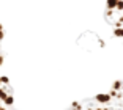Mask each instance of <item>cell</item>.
Wrapping results in <instances>:
<instances>
[{
  "instance_id": "3957f363",
  "label": "cell",
  "mask_w": 123,
  "mask_h": 110,
  "mask_svg": "<svg viewBox=\"0 0 123 110\" xmlns=\"http://www.w3.org/2000/svg\"><path fill=\"white\" fill-rule=\"evenodd\" d=\"M0 110H18L14 105H13V102H5V99H2L0 98Z\"/></svg>"
},
{
  "instance_id": "6da1fadb",
  "label": "cell",
  "mask_w": 123,
  "mask_h": 110,
  "mask_svg": "<svg viewBox=\"0 0 123 110\" xmlns=\"http://www.w3.org/2000/svg\"><path fill=\"white\" fill-rule=\"evenodd\" d=\"M65 110H123V80H117L109 91L73 102Z\"/></svg>"
},
{
  "instance_id": "277c9868",
  "label": "cell",
  "mask_w": 123,
  "mask_h": 110,
  "mask_svg": "<svg viewBox=\"0 0 123 110\" xmlns=\"http://www.w3.org/2000/svg\"><path fill=\"white\" fill-rule=\"evenodd\" d=\"M3 36H5V32H3V27H2V24H0V66L3 64V49H2Z\"/></svg>"
},
{
  "instance_id": "7a4b0ae2",
  "label": "cell",
  "mask_w": 123,
  "mask_h": 110,
  "mask_svg": "<svg viewBox=\"0 0 123 110\" xmlns=\"http://www.w3.org/2000/svg\"><path fill=\"white\" fill-rule=\"evenodd\" d=\"M104 17L106 22L114 27V33L123 30V0H107Z\"/></svg>"
}]
</instances>
